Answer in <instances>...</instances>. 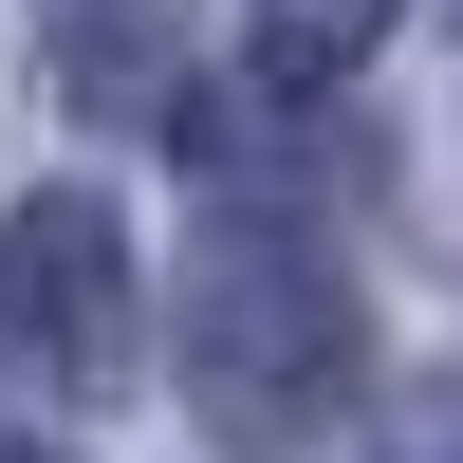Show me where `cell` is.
I'll use <instances>...</instances> for the list:
<instances>
[{
	"instance_id": "1",
	"label": "cell",
	"mask_w": 463,
	"mask_h": 463,
	"mask_svg": "<svg viewBox=\"0 0 463 463\" xmlns=\"http://www.w3.org/2000/svg\"><path fill=\"white\" fill-rule=\"evenodd\" d=\"M353 279L334 260H297V241H222V260H185V390H204V427L222 445H297V427H334V390H353Z\"/></svg>"
},
{
	"instance_id": "2",
	"label": "cell",
	"mask_w": 463,
	"mask_h": 463,
	"mask_svg": "<svg viewBox=\"0 0 463 463\" xmlns=\"http://www.w3.org/2000/svg\"><path fill=\"white\" fill-rule=\"evenodd\" d=\"M0 371H37L56 408L130 390V222L93 185H37L0 222Z\"/></svg>"
},
{
	"instance_id": "3",
	"label": "cell",
	"mask_w": 463,
	"mask_h": 463,
	"mask_svg": "<svg viewBox=\"0 0 463 463\" xmlns=\"http://www.w3.org/2000/svg\"><path fill=\"white\" fill-rule=\"evenodd\" d=\"M260 37H279V74H316V56H371L390 0H260Z\"/></svg>"
},
{
	"instance_id": "4",
	"label": "cell",
	"mask_w": 463,
	"mask_h": 463,
	"mask_svg": "<svg viewBox=\"0 0 463 463\" xmlns=\"http://www.w3.org/2000/svg\"><path fill=\"white\" fill-rule=\"evenodd\" d=\"M390 463H463V390H427V408H408V427H390Z\"/></svg>"
},
{
	"instance_id": "5",
	"label": "cell",
	"mask_w": 463,
	"mask_h": 463,
	"mask_svg": "<svg viewBox=\"0 0 463 463\" xmlns=\"http://www.w3.org/2000/svg\"><path fill=\"white\" fill-rule=\"evenodd\" d=\"M0 463H74V445H37V427H0Z\"/></svg>"
}]
</instances>
